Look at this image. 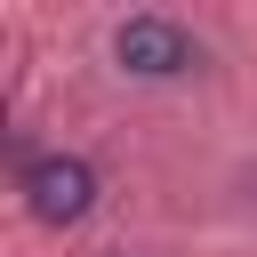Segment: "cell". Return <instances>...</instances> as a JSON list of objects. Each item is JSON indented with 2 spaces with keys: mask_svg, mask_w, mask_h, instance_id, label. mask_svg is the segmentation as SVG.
Instances as JSON below:
<instances>
[{
  "mask_svg": "<svg viewBox=\"0 0 257 257\" xmlns=\"http://www.w3.org/2000/svg\"><path fill=\"white\" fill-rule=\"evenodd\" d=\"M112 56H120V72H137V80H177V72L201 64V40H193L177 16H128V24L112 32Z\"/></svg>",
  "mask_w": 257,
  "mask_h": 257,
  "instance_id": "obj_1",
  "label": "cell"
},
{
  "mask_svg": "<svg viewBox=\"0 0 257 257\" xmlns=\"http://www.w3.org/2000/svg\"><path fill=\"white\" fill-rule=\"evenodd\" d=\"M24 201L40 225H80L96 209V169L80 153H32L24 161Z\"/></svg>",
  "mask_w": 257,
  "mask_h": 257,
  "instance_id": "obj_2",
  "label": "cell"
},
{
  "mask_svg": "<svg viewBox=\"0 0 257 257\" xmlns=\"http://www.w3.org/2000/svg\"><path fill=\"white\" fill-rule=\"evenodd\" d=\"M249 193H257V169H249Z\"/></svg>",
  "mask_w": 257,
  "mask_h": 257,
  "instance_id": "obj_3",
  "label": "cell"
}]
</instances>
